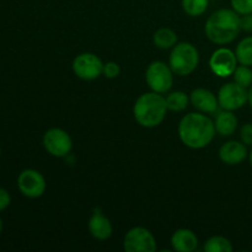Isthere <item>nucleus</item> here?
Segmentation results:
<instances>
[{
  "mask_svg": "<svg viewBox=\"0 0 252 252\" xmlns=\"http://www.w3.org/2000/svg\"><path fill=\"white\" fill-rule=\"evenodd\" d=\"M180 140L191 149H203L212 143L216 135L214 122L202 112H191L180 121Z\"/></svg>",
  "mask_w": 252,
  "mask_h": 252,
  "instance_id": "f257e3e1",
  "label": "nucleus"
},
{
  "mask_svg": "<svg viewBox=\"0 0 252 252\" xmlns=\"http://www.w3.org/2000/svg\"><path fill=\"white\" fill-rule=\"evenodd\" d=\"M241 31V16L233 9L217 10L208 17L204 26L207 38L220 46L235 41Z\"/></svg>",
  "mask_w": 252,
  "mask_h": 252,
  "instance_id": "f03ea898",
  "label": "nucleus"
},
{
  "mask_svg": "<svg viewBox=\"0 0 252 252\" xmlns=\"http://www.w3.org/2000/svg\"><path fill=\"white\" fill-rule=\"evenodd\" d=\"M166 98L155 91L140 95L133 107L135 121L144 128H155L161 125L166 117Z\"/></svg>",
  "mask_w": 252,
  "mask_h": 252,
  "instance_id": "7ed1b4c3",
  "label": "nucleus"
},
{
  "mask_svg": "<svg viewBox=\"0 0 252 252\" xmlns=\"http://www.w3.org/2000/svg\"><path fill=\"white\" fill-rule=\"evenodd\" d=\"M199 63V53L189 42H177L172 48L169 58V65L174 74L187 76L193 73Z\"/></svg>",
  "mask_w": 252,
  "mask_h": 252,
  "instance_id": "20e7f679",
  "label": "nucleus"
},
{
  "mask_svg": "<svg viewBox=\"0 0 252 252\" xmlns=\"http://www.w3.org/2000/svg\"><path fill=\"white\" fill-rule=\"evenodd\" d=\"M145 80L150 90L159 94H165L172 88L174 84V71L170 65L160 61L149 64L145 71Z\"/></svg>",
  "mask_w": 252,
  "mask_h": 252,
  "instance_id": "39448f33",
  "label": "nucleus"
},
{
  "mask_svg": "<svg viewBox=\"0 0 252 252\" xmlns=\"http://www.w3.org/2000/svg\"><path fill=\"white\" fill-rule=\"evenodd\" d=\"M217 97L221 110H240L248 103V89L239 85L235 81L226 83L219 89Z\"/></svg>",
  "mask_w": 252,
  "mask_h": 252,
  "instance_id": "423d86ee",
  "label": "nucleus"
},
{
  "mask_svg": "<svg viewBox=\"0 0 252 252\" xmlns=\"http://www.w3.org/2000/svg\"><path fill=\"white\" fill-rule=\"evenodd\" d=\"M123 249L127 252H154L157 250V240L147 228L134 226L126 234Z\"/></svg>",
  "mask_w": 252,
  "mask_h": 252,
  "instance_id": "0eeeda50",
  "label": "nucleus"
},
{
  "mask_svg": "<svg viewBox=\"0 0 252 252\" xmlns=\"http://www.w3.org/2000/svg\"><path fill=\"white\" fill-rule=\"evenodd\" d=\"M43 147L52 157L64 158L73 149V140L66 130L51 128L43 135Z\"/></svg>",
  "mask_w": 252,
  "mask_h": 252,
  "instance_id": "6e6552de",
  "label": "nucleus"
},
{
  "mask_svg": "<svg viewBox=\"0 0 252 252\" xmlns=\"http://www.w3.org/2000/svg\"><path fill=\"white\" fill-rule=\"evenodd\" d=\"M73 71L79 79L91 81L102 74L103 63L96 54L85 52L76 56L73 61Z\"/></svg>",
  "mask_w": 252,
  "mask_h": 252,
  "instance_id": "1a4fd4ad",
  "label": "nucleus"
},
{
  "mask_svg": "<svg viewBox=\"0 0 252 252\" xmlns=\"http://www.w3.org/2000/svg\"><path fill=\"white\" fill-rule=\"evenodd\" d=\"M17 187L27 198H39L46 192V179L37 170L26 169L17 177Z\"/></svg>",
  "mask_w": 252,
  "mask_h": 252,
  "instance_id": "9d476101",
  "label": "nucleus"
},
{
  "mask_svg": "<svg viewBox=\"0 0 252 252\" xmlns=\"http://www.w3.org/2000/svg\"><path fill=\"white\" fill-rule=\"evenodd\" d=\"M238 63L235 52L229 48H224V47L216 49L209 58L211 70L219 78H228L233 75Z\"/></svg>",
  "mask_w": 252,
  "mask_h": 252,
  "instance_id": "9b49d317",
  "label": "nucleus"
},
{
  "mask_svg": "<svg viewBox=\"0 0 252 252\" xmlns=\"http://www.w3.org/2000/svg\"><path fill=\"white\" fill-rule=\"evenodd\" d=\"M249 157L248 145L244 144L239 140H229L224 143L219 149V159L221 162L226 165H239L245 161L246 158Z\"/></svg>",
  "mask_w": 252,
  "mask_h": 252,
  "instance_id": "f8f14e48",
  "label": "nucleus"
},
{
  "mask_svg": "<svg viewBox=\"0 0 252 252\" xmlns=\"http://www.w3.org/2000/svg\"><path fill=\"white\" fill-rule=\"evenodd\" d=\"M189 102L199 112L203 113H216L219 108L218 97L208 89H194L189 95Z\"/></svg>",
  "mask_w": 252,
  "mask_h": 252,
  "instance_id": "ddd939ff",
  "label": "nucleus"
},
{
  "mask_svg": "<svg viewBox=\"0 0 252 252\" xmlns=\"http://www.w3.org/2000/svg\"><path fill=\"white\" fill-rule=\"evenodd\" d=\"M88 228L91 236L95 238L96 240H107V239L111 238L113 231L110 219L100 209H96L91 214L90 219H89Z\"/></svg>",
  "mask_w": 252,
  "mask_h": 252,
  "instance_id": "4468645a",
  "label": "nucleus"
},
{
  "mask_svg": "<svg viewBox=\"0 0 252 252\" xmlns=\"http://www.w3.org/2000/svg\"><path fill=\"white\" fill-rule=\"evenodd\" d=\"M171 246L177 252H193L198 246V238L189 229H177L171 236Z\"/></svg>",
  "mask_w": 252,
  "mask_h": 252,
  "instance_id": "2eb2a0df",
  "label": "nucleus"
},
{
  "mask_svg": "<svg viewBox=\"0 0 252 252\" xmlns=\"http://www.w3.org/2000/svg\"><path fill=\"white\" fill-rule=\"evenodd\" d=\"M214 126H216V132L218 134L223 135V137H229V135L234 134L238 128V117L234 115V111L223 110L217 115Z\"/></svg>",
  "mask_w": 252,
  "mask_h": 252,
  "instance_id": "dca6fc26",
  "label": "nucleus"
},
{
  "mask_svg": "<svg viewBox=\"0 0 252 252\" xmlns=\"http://www.w3.org/2000/svg\"><path fill=\"white\" fill-rule=\"evenodd\" d=\"M177 41H179L177 33L169 27H161L153 36V42L160 49L174 48L177 44Z\"/></svg>",
  "mask_w": 252,
  "mask_h": 252,
  "instance_id": "f3484780",
  "label": "nucleus"
},
{
  "mask_svg": "<svg viewBox=\"0 0 252 252\" xmlns=\"http://www.w3.org/2000/svg\"><path fill=\"white\" fill-rule=\"evenodd\" d=\"M167 110L172 112H182L187 108L189 102V97L184 91H174V93L167 94L166 97Z\"/></svg>",
  "mask_w": 252,
  "mask_h": 252,
  "instance_id": "a211bd4d",
  "label": "nucleus"
},
{
  "mask_svg": "<svg viewBox=\"0 0 252 252\" xmlns=\"http://www.w3.org/2000/svg\"><path fill=\"white\" fill-rule=\"evenodd\" d=\"M235 54L239 64L252 66V36L245 37L239 42Z\"/></svg>",
  "mask_w": 252,
  "mask_h": 252,
  "instance_id": "6ab92c4d",
  "label": "nucleus"
},
{
  "mask_svg": "<svg viewBox=\"0 0 252 252\" xmlns=\"http://www.w3.org/2000/svg\"><path fill=\"white\" fill-rule=\"evenodd\" d=\"M233 250V244L225 236H212L204 244L206 252H231Z\"/></svg>",
  "mask_w": 252,
  "mask_h": 252,
  "instance_id": "aec40b11",
  "label": "nucleus"
},
{
  "mask_svg": "<svg viewBox=\"0 0 252 252\" xmlns=\"http://www.w3.org/2000/svg\"><path fill=\"white\" fill-rule=\"evenodd\" d=\"M181 5L189 16L198 17L207 11L209 0H181Z\"/></svg>",
  "mask_w": 252,
  "mask_h": 252,
  "instance_id": "412c9836",
  "label": "nucleus"
},
{
  "mask_svg": "<svg viewBox=\"0 0 252 252\" xmlns=\"http://www.w3.org/2000/svg\"><path fill=\"white\" fill-rule=\"evenodd\" d=\"M234 76V81L239 85L244 86V88L249 89L252 85V70L251 66L248 65H240L236 66V69L234 70L233 73Z\"/></svg>",
  "mask_w": 252,
  "mask_h": 252,
  "instance_id": "4be33fe9",
  "label": "nucleus"
},
{
  "mask_svg": "<svg viewBox=\"0 0 252 252\" xmlns=\"http://www.w3.org/2000/svg\"><path fill=\"white\" fill-rule=\"evenodd\" d=\"M231 9L235 10L240 16L252 14V0H230Z\"/></svg>",
  "mask_w": 252,
  "mask_h": 252,
  "instance_id": "5701e85b",
  "label": "nucleus"
},
{
  "mask_svg": "<svg viewBox=\"0 0 252 252\" xmlns=\"http://www.w3.org/2000/svg\"><path fill=\"white\" fill-rule=\"evenodd\" d=\"M102 74L107 79H116L121 74V66L116 62H107L103 63Z\"/></svg>",
  "mask_w": 252,
  "mask_h": 252,
  "instance_id": "b1692460",
  "label": "nucleus"
},
{
  "mask_svg": "<svg viewBox=\"0 0 252 252\" xmlns=\"http://www.w3.org/2000/svg\"><path fill=\"white\" fill-rule=\"evenodd\" d=\"M240 139L248 147H252V123H245L240 128Z\"/></svg>",
  "mask_w": 252,
  "mask_h": 252,
  "instance_id": "393cba45",
  "label": "nucleus"
},
{
  "mask_svg": "<svg viewBox=\"0 0 252 252\" xmlns=\"http://www.w3.org/2000/svg\"><path fill=\"white\" fill-rule=\"evenodd\" d=\"M10 202H11V197L9 192L0 187V212L5 211L10 206Z\"/></svg>",
  "mask_w": 252,
  "mask_h": 252,
  "instance_id": "a878e982",
  "label": "nucleus"
},
{
  "mask_svg": "<svg viewBox=\"0 0 252 252\" xmlns=\"http://www.w3.org/2000/svg\"><path fill=\"white\" fill-rule=\"evenodd\" d=\"M241 29L243 31L252 32V14L241 16Z\"/></svg>",
  "mask_w": 252,
  "mask_h": 252,
  "instance_id": "bb28decb",
  "label": "nucleus"
},
{
  "mask_svg": "<svg viewBox=\"0 0 252 252\" xmlns=\"http://www.w3.org/2000/svg\"><path fill=\"white\" fill-rule=\"evenodd\" d=\"M248 102L252 108V85L248 89Z\"/></svg>",
  "mask_w": 252,
  "mask_h": 252,
  "instance_id": "cd10ccee",
  "label": "nucleus"
},
{
  "mask_svg": "<svg viewBox=\"0 0 252 252\" xmlns=\"http://www.w3.org/2000/svg\"><path fill=\"white\" fill-rule=\"evenodd\" d=\"M249 160H250V165L252 166V149H251L250 154H249Z\"/></svg>",
  "mask_w": 252,
  "mask_h": 252,
  "instance_id": "c85d7f7f",
  "label": "nucleus"
},
{
  "mask_svg": "<svg viewBox=\"0 0 252 252\" xmlns=\"http://www.w3.org/2000/svg\"><path fill=\"white\" fill-rule=\"evenodd\" d=\"M1 230H2V220L1 218H0V234H1Z\"/></svg>",
  "mask_w": 252,
  "mask_h": 252,
  "instance_id": "c756f323",
  "label": "nucleus"
},
{
  "mask_svg": "<svg viewBox=\"0 0 252 252\" xmlns=\"http://www.w3.org/2000/svg\"><path fill=\"white\" fill-rule=\"evenodd\" d=\"M0 155H1V148H0Z\"/></svg>",
  "mask_w": 252,
  "mask_h": 252,
  "instance_id": "7c9ffc66",
  "label": "nucleus"
}]
</instances>
